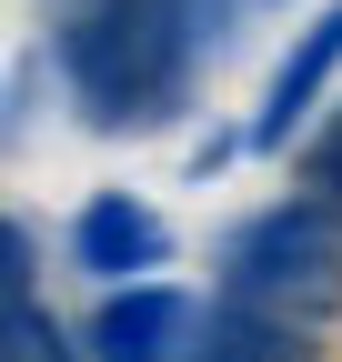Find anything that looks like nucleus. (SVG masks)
<instances>
[{"label": "nucleus", "mask_w": 342, "mask_h": 362, "mask_svg": "<svg viewBox=\"0 0 342 362\" xmlns=\"http://www.w3.org/2000/svg\"><path fill=\"white\" fill-rule=\"evenodd\" d=\"M232 0H91L61 30V81L91 131H151L191 90L201 51H222Z\"/></svg>", "instance_id": "1"}, {"label": "nucleus", "mask_w": 342, "mask_h": 362, "mask_svg": "<svg viewBox=\"0 0 342 362\" xmlns=\"http://www.w3.org/2000/svg\"><path fill=\"white\" fill-rule=\"evenodd\" d=\"M71 252H81V272H101V282H131V272L171 262V221L151 202H131V192H101V202H81Z\"/></svg>", "instance_id": "4"}, {"label": "nucleus", "mask_w": 342, "mask_h": 362, "mask_svg": "<svg viewBox=\"0 0 342 362\" xmlns=\"http://www.w3.org/2000/svg\"><path fill=\"white\" fill-rule=\"evenodd\" d=\"M182 362H312V342H302V322H282V312H252V302H232V292H222V302L191 322Z\"/></svg>", "instance_id": "6"}, {"label": "nucleus", "mask_w": 342, "mask_h": 362, "mask_svg": "<svg viewBox=\"0 0 342 362\" xmlns=\"http://www.w3.org/2000/svg\"><path fill=\"white\" fill-rule=\"evenodd\" d=\"M201 312L171 282H111V302L91 312V362H182Z\"/></svg>", "instance_id": "3"}, {"label": "nucleus", "mask_w": 342, "mask_h": 362, "mask_svg": "<svg viewBox=\"0 0 342 362\" xmlns=\"http://www.w3.org/2000/svg\"><path fill=\"white\" fill-rule=\"evenodd\" d=\"M222 292L252 312H282V322H332L342 312V202H272L252 211L222 242Z\"/></svg>", "instance_id": "2"}, {"label": "nucleus", "mask_w": 342, "mask_h": 362, "mask_svg": "<svg viewBox=\"0 0 342 362\" xmlns=\"http://www.w3.org/2000/svg\"><path fill=\"white\" fill-rule=\"evenodd\" d=\"M332 71H342V0H332V11H322L302 40H292V61L272 71L262 111H252V151H282V141H292V121L322 101V81H332Z\"/></svg>", "instance_id": "5"}, {"label": "nucleus", "mask_w": 342, "mask_h": 362, "mask_svg": "<svg viewBox=\"0 0 342 362\" xmlns=\"http://www.w3.org/2000/svg\"><path fill=\"white\" fill-rule=\"evenodd\" d=\"M11 362H71V342L40 312V292H11Z\"/></svg>", "instance_id": "7"}, {"label": "nucleus", "mask_w": 342, "mask_h": 362, "mask_svg": "<svg viewBox=\"0 0 342 362\" xmlns=\"http://www.w3.org/2000/svg\"><path fill=\"white\" fill-rule=\"evenodd\" d=\"M302 192H322V202H342V111L312 131V151H302Z\"/></svg>", "instance_id": "8"}]
</instances>
